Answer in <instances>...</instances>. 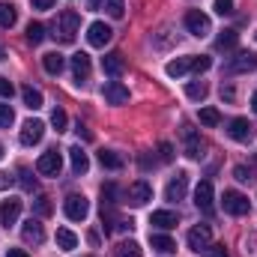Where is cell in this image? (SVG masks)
I'll use <instances>...</instances> for the list:
<instances>
[{"label":"cell","mask_w":257,"mask_h":257,"mask_svg":"<svg viewBox=\"0 0 257 257\" xmlns=\"http://www.w3.org/2000/svg\"><path fill=\"white\" fill-rule=\"evenodd\" d=\"M78 27H81V18H78V12H72V9H63L60 15H57V21H54V39L57 42H75V36H78Z\"/></svg>","instance_id":"obj_1"},{"label":"cell","mask_w":257,"mask_h":257,"mask_svg":"<svg viewBox=\"0 0 257 257\" xmlns=\"http://www.w3.org/2000/svg\"><path fill=\"white\" fill-rule=\"evenodd\" d=\"M186 30L197 36V39H203V36H209L212 33V21H209V15H203L200 9H189L186 12Z\"/></svg>","instance_id":"obj_2"},{"label":"cell","mask_w":257,"mask_h":257,"mask_svg":"<svg viewBox=\"0 0 257 257\" xmlns=\"http://www.w3.org/2000/svg\"><path fill=\"white\" fill-rule=\"evenodd\" d=\"M63 212H66V218H72V221H84L90 215V203H87L84 194H69L63 200Z\"/></svg>","instance_id":"obj_3"},{"label":"cell","mask_w":257,"mask_h":257,"mask_svg":"<svg viewBox=\"0 0 257 257\" xmlns=\"http://www.w3.org/2000/svg\"><path fill=\"white\" fill-rule=\"evenodd\" d=\"M254 69H257V54L254 51H239L236 57H230L227 66H224L227 75H242V72H254Z\"/></svg>","instance_id":"obj_4"},{"label":"cell","mask_w":257,"mask_h":257,"mask_svg":"<svg viewBox=\"0 0 257 257\" xmlns=\"http://www.w3.org/2000/svg\"><path fill=\"white\" fill-rule=\"evenodd\" d=\"M60 168H63V156H60L57 150L42 153V156H39V162H36V171H39L42 177H57V174H60Z\"/></svg>","instance_id":"obj_5"},{"label":"cell","mask_w":257,"mask_h":257,"mask_svg":"<svg viewBox=\"0 0 257 257\" xmlns=\"http://www.w3.org/2000/svg\"><path fill=\"white\" fill-rule=\"evenodd\" d=\"M126 200L132 206H147L150 200H153V186L147 183V180H138V183H132L126 189Z\"/></svg>","instance_id":"obj_6"},{"label":"cell","mask_w":257,"mask_h":257,"mask_svg":"<svg viewBox=\"0 0 257 257\" xmlns=\"http://www.w3.org/2000/svg\"><path fill=\"white\" fill-rule=\"evenodd\" d=\"M111 36H114V30H111L105 21H93V24L87 27V42H90L93 48H105V45L111 42Z\"/></svg>","instance_id":"obj_7"},{"label":"cell","mask_w":257,"mask_h":257,"mask_svg":"<svg viewBox=\"0 0 257 257\" xmlns=\"http://www.w3.org/2000/svg\"><path fill=\"white\" fill-rule=\"evenodd\" d=\"M186 242H189V248H192V251L200 254V251H206V248L212 245V233H209V227H206V224H197V227L189 230Z\"/></svg>","instance_id":"obj_8"},{"label":"cell","mask_w":257,"mask_h":257,"mask_svg":"<svg viewBox=\"0 0 257 257\" xmlns=\"http://www.w3.org/2000/svg\"><path fill=\"white\" fill-rule=\"evenodd\" d=\"M194 206H197L200 212L212 215L215 203H212V183H209V180H200V183H197V189H194Z\"/></svg>","instance_id":"obj_9"},{"label":"cell","mask_w":257,"mask_h":257,"mask_svg":"<svg viewBox=\"0 0 257 257\" xmlns=\"http://www.w3.org/2000/svg\"><path fill=\"white\" fill-rule=\"evenodd\" d=\"M21 239H24L27 245H42V242H45V227H42V221H39V218H27L24 227H21Z\"/></svg>","instance_id":"obj_10"},{"label":"cell","mask_w":257,"mask_h":257,"mask_svg":"<svg viewBox=\"0 0 257 257\" xmlns=\"http://www.w3.org/2000/svg\"><path fill=\"white\" fill-rule=\"evenodd\" d=\"M221 203H224V212H230V215H245L248 212V197L242 192H224V197H221Z\"/></svg>","instance_id":"obj_11"},{"label":"cell","mask_w":257,"mask_h":257,"mask_svg":"<svg viewBox=\"0 0 257 257\" xmlns=\"http://www.w3.org/2000/svg\"><path fill=\"white\" fill-rule=\"evenodd\" d=\"M21 144L24 147H33V144H39L42 138H45V123L42 120H27L24 126H21Z\"/></svg>","instance_id":"obj_12"},{"label":"cell","mask_w":257,"mask_h":257,"mask_svg":"<svg viewBox=\"0 0 257 257\" xmlns=\"http://www.w3.org/2000/svg\"><path fill=\"white\" fill-rule=\"evenodd\" d=\"M227 135H230L233 141H239V144H248L251 135H254V126H251L245 117H233V120L227 123Z\"/></svg>","instance_id":"obj_13"},{"label":"cell","mask_w":257,"mask_h":257,"mask_svg":"<svg viewBox=\"0 0 257 257\" xmlns=\"http://www.w3.org/2000/svg\"><path fill=\"white\" fill-rule=\"evenodd\" d=\"M102 96H105L108 105H126L128 102V87H123L120 81H108V84L102 87Z\"/></svg>","instance_id":"obj_14"},{"label":"cell","mask_w":257,"mask_h":257,"mask_svg":"<svg viewBox=\"0 0 257 257\" xmlns=\"http://www.w3.org/2000/svg\"><path fill=\"white\" fill-rule=\"evenodd\" d=\"M189 192V174H177L171 183H168V189H165V197L171 200V203H177V200H183Z\"/></svg>","instance_id":"obj_15"},{"label":"cell","mask_w":257,"mask_h":257,"mask_svg":"<svg viewBox=\"0 0 257 257\" xmlns=\"http://www.w3.org/2000/svg\"><path fill=\"white\" fill-rule=\"evenodd\" d=\"M18 215H21V200H18V197L3 200V206H0V224H3V227H12V224L18 221Z\"/></svg>","instance_id":"obj_16"},{"label":"cell","mask_w":257,"mask_h":257,"mask_svg":"<svg viewBox=\"0 0 257 257\" xmlns=\"http://www.w3.org/2000/svg\"><path fill=\"white\" fill-rule=\"evenodd\" d=\"M90 72H93L90 57H87L84 51H78V54L72 57V75H75V81H78V84H81V81H87V78H90Z\"/></svg>","instance_id":"obj_17"},{"label":"cell","mask_w":257,"mask_h":257,"mask_svg":"<svg viewBox=\"0 0 257 257\" xmlns=\"http://www.w3.org/2000/svg\"><path fill=\"white\" fill-rule=\"evenodd\" d=\"M150 224H153V227H162V230H171V227L180 224V218H177V212H171V209H156V212L150 215Z\"/></svg>","instance_id":"obj_18"},{"label":"cell","mask_w":257,"mask_h":257,"mask_svg":"<svg viewBox=\"0 0 257 257\" xmlns=\"http://www.w3.org/2000/svg\"><path fill=\"white\" fill-rule=\"evenodd\" d=\"M183 141H186V156L189 159H200L203 153V144H200V138H197V132H194L192 126H183Z\"/></svg>","instance_id":"obj_19"},{"label":"cell","mask_w":257,"mask_h":257,"mask_svg":"<svg viewBox=\"0 0 257 257\" xmlns=\"http://www.w3.org/2000/svg\"><path fill=\"white\" fill-rule=\"evenodd\" d=\"M69 159H72V174L84 177V174L90 171V159H87V153H84L81 147H72V150H69Z\"/></svg>","instance_id":"obj_20"},{"label":"cell","mask_w":257,"mask_h":257,"mask_svg":"<svg viewBox=\"0 0 257 257\" xmlns=\"http://www.w3.org/2000/svg\"><path fill=\"white\" fill-rule=\"evenodd\" d=\"M192 63H194V54H189V57H177V60H171V63L165 66V72H168L171 78H183L186 72H192Z\"/></svg>","instance_id":"obj_21"},{"label":"cell","mask_w":257,"mask_h":257,"mask_svg":"<svg viewBox=\"0 0 257 257\" xmlns=\"http://www.w3.org/2000/svg\"><path fill=\"white\" fill-rule=\"evenodd\" d=\"M102 69H105V75L120 78V75H123V69H126V63H123V57L114 51V54H105V57H102Z\"/></svg>","instance_id":"obj_22"},{"label":"cell","mask_w":257,"mask_h":257,"mask_svg":"<svg viewBox=\"0 0 257 257\" xmlns=\"http://www.w3.org/2000/svg\"><path fill=\"white\" fill-rule=\"evenodd\" d=\"M42 66H45L48 75H60L63 66H66V57L60 51H48V54H42Z\"/></svg>","instance_id":"obj_23"},{"label":"cell","mask_w":257,"mask_h":257,"mask_svg":"<svg viewBox=\"0 0 257 257\" xmlns=\"http://www.w3.org/2000/svg\"><path fill=\"white\" fill-rule=\"evenodd\" d=\"M150 242H153V248H156L159 254H174V251H177V242H174L168 233H153Z\"/></svg>","instance_id":"obj_24"},{"label":"cell","mask_w":257,"mask_h":257,"mask_svg":"<svg viewBox=\"0 0 257 257\" xmlns=\"http://www.w3.org/2000/svg\"><path fill=\"white\" fill-rule=\"evenodd\" d=\"M114 257H144V248L135 239H123L114 245Z\"/></svg>","instance_id":"obj_25"},{"label":"cell","mask_w":257,"mask_h":257,"mask_svg":"<svg viewBox=\"0 0 257 257\" xmlns=\"http://www.w3.org/2000/svg\"><path fill=\"white\" fill-rule=\"evenodd\" d=\"M239 45V33L236 30H221V36L215 39V48L218 51H233Z\"/></svg>","instance_id":"obj_26"},{"label":"cell","mask_w":257,"mask_h":257,"mask_svg":"<svg viewBox=\"0 0 257 257\" xmlns=\"http://www.w3.org/2000/svg\"><path fill=\"white\" fill-rule=\"evenodd\" d=\"M99 165L108 168V171H120V168H123V156L114 153V150H102V153H99Z\"/></svg>","instance_id":"obj_27"},{"label":"cell","mask_w":257,"mask_h":257,"mask_svg":"<svg viewBox=\"0 0 257 257\" xmlns=\"http://www.w3.org/2000/svg\"><path fill=\"white\" fill-rule=\"evenodd\" d=\"M21 99H24V105L30 108V111H36V108H42V93L36 90V87H21Z\"/></svg>","instance_id":"obj_28"},{"label":"cell","mask_w":257,"mask_h":257,"mask_svg":"<svg viewBox=\"0 0 257 257\" xmlns=\"http://www.w3.org/2000/svg\"><path fill=\"white\" fill-rule=\"evenodd\" d=\"M206 93H209V87H206L203 81H189V84H186V96L194 99V102H203Z\"/></svg>","instance_id":"obj_29"},{"label":"cell","mask_w":257,"mask_h":257,"mask_svg":"<svg viewBox=\"0 0 257 257\" xmlns=\"http://www.w3.org/2000/svg\"><path fill=\"white\" fill-rule=\"evenodd\" d=\"M57 245H60L63 251H72V248H78V236H75L69 227H60V230H57Z\"/></svg>","instance_id":"obj_30"},{"label":"cell","mask_w":257,"mask_h":257,"mask_svg":"<svg viewBox=\"0 0 257 257\" xmlns=\"http://www.w3.org/2000/svg\"><path fill=\"white\" fill-rule=\"evenodd\" d=\"M42 39H45V24L30 21V24H27V42H30V45H39Z\"/></svg>","instance_id":"obj_31"},{"label":"cell","mask_w":257,"mask_h":257,"mask_svg":"<svg viewBox=\"0 0 257 257\" xmlns=\"http://www.w3.org/2000/svg\"><path fill=\"white\" fill-rule=\"evenodd\" d=\"M18 21V12L12 3H0V27H12Z\"/></svg>","instance_id":"obj_32"},{"label":"cell","mask_w":257,"mask_h":257,"mask_svg":"<svg viewBox=\"0 0 257 257\" xmlns=\"http://www.w3.org/2000/svg\"><path fill=\"white\" fill-rule=\"evenodd\" d=\"M114 203H117V186L108 183L102 186V209H114Z\"/></svg>","instance_id":"obj_33"},{"label":"cell","mask_w":257,"mask_h":257,"mask_svg":"<svg viewBox=\"0 0 257 257\" xmlns=\"http://www.w3.org/2000/svg\"><path fill=\"white\" fill-rule=\"evenodd\" d=\"M197 120H200L203 126H218V123H221V114H218L215 108H200Z\"/></svg>","instance_id":"obj_34"},{"label":"cell","mask_w":257,"mask_h":257,"mask_svg":"<svg viewBox=\"0 0 257 257\" xmlns=\"http://www.w3.org/2000/svg\"><path fill=\"white\" fill-rule=\"evenodd\" d=\"M18 183H21L24 192H33V189H36V177H33L27 168H18Z\"/></svg>","instance_id":"obj_35"},{"label":"cell","mask_w":257,"mask_h":257,"mask_svg":"<svg viewBox=\"0 0 257 257\" xmlns=\"http://www.w3.org/2000/svg\"><path fill=\"white\" fill-rule=\"evenodd\" d=\"M51 126L57 128V132H66V126H69V117H66L63 108H54V111H51Z\"/></svg>","instance_id":"obj_36"},{"label":"cell","mask_w":257,"mask_h":257,"mask_svg":"<svg viewBox=\"0 0 257 257\" xmlns=\"http://www.w3.org/2000/svg\"><path fill=\"white\" fill-rule=\"evenodd\" d=\"M33 206H36V215H51V209H54V206H51V197H48V194H39Z\"/></svg>","instance_id":"obj_37"},{"label":"cell","mask_w":257,"mask_h":257,"mask_svg":"<svg viewBox=\"0 0 257 257\" xmlns=\"http://www.w3.org/2000/svg\"><path fill=\"white\" fill-rule=\"evenodd\" d=\"M105 9H108V15H111V18H123L126 3H123V0H105Z\"/></svg>","instance_id":"obj_38"},{"label":"cell","mask_w":257,"mask_h":257,"mask_svg":"<svg viewBox=\"0 0 257 257\" xmlns=\"http://www.w3.org/2000/svg\"><path fill=\"white\" fill-rule=\"evenodd\" d=\"M15 123V111L9 105H0V128H9Z\"/></svg>","instance_id":"obj_39"},{"label":"cell","mask_w":257,"mask_h":257,"mask_svg":"<svg viewBox=\"0 0 257 257\" xmlns=\"http://www.w3.org/2000/svg\"><path fill=\"white\" fill-rule=\"evenodd\" d=\"M233 177H236L239 183H248V180H254L251 168H245V165H236V168H233Z\"/></svg>","instance_id":"obj_40"},{"label":"cell","mask_w":257,"mask_h":257,"mask_svg":"<svg viewBox=\"0 0 257 257\" xmlns=\"http://www.w3.org/2000/svg\"><path fill=\"white\" fill-rule=\"evenodd\" d=\"M159 159H162V162H174V147H171L168 141L159 144Z\"/></svg>","instance_id":"obj_41"},{"label":"cell","mask_w":257,"mask_h":257,"mask_svg":"<svg viewBox=\"0 0 257 257\" xmlns=\"http://www.w3.org/2000/svg\"><path fill=\"white\" fill-rule=\"evenodd\" d=\"M209 66H212V60L200 54V57H194V63H192V72H197V75H200V72H206Z\"/></svg>","instance_id":"obj_42"},{"label":"cell","mask_w":257,"mask_h":257,"mask_svg":"<svg viewBox=\"0 0 257 257\" xmlns=\"http://www.w3.org/2000/svg\"><path fill=\"white\" fill-rule=\"evenodd\" d=\"M12 93H15V87H12V81L0 75V96H3V99H12Z\"/></svg>","instance_id":"obj_43"},{"label":"cell","mask_w":257,"mask_h":257,"mask_svg":"<svg viewBox=\"0 0 257 257\" xmlns=\"http://www.w3.org/2000/svg\"><path fill=\"white\" fill-rule=\"evenodd\" d=\"M218 15H230L233 12V0H215V6H212Z\"/></svg>","instance_id":"obj_44"},{"label":"cell","mask_w":257,"mask_h":257,"mask_svg":"<svg viewBox=\"0 0 257 257\" xmlns=\"http://www.w3.org/2000/svg\"><path fill=\"white\" fill-rule=\"evenodd\" d=\"M206 251H209V254H212V257H230V254H227V251H224V245H209Z\"/></svg>","instance_id":"obj_45"},{"label":"cell","mask_w":257,"mask_h":257,"mask_svg":"<svg viewBox=\"0 0 257 257\" xmlns=\"http://www.w3.org/2000/svg\"><path fill=\"white\" fill-rule=\"evenodd\" d=\"M30 3H33V9H42V12L54 6V0H30Z\"/></svg>","instance_id":"obj_46"},{"label":"cell","mask_w":257,"mask_h":257,"mask_svg":"<svg viewBox=\"0 0 257 257\" xmlns=\"http://www.w3.org/2000/svg\"><path fill=\"white\" fill-rule=\"evenodd\" d=\"M221 99L233 102V99H236V90H233V87H221Z\"/></svg>","instance_id":"obj_47"},{"label":"cell","mask_w":257,"mask_h":257,"mask_svg":"<svg viewBox=\"0 0 257 257\" xmlns=\"http://www.w3.org/2000/svg\"><path fill=\"white\" fill-rule=\"evenodd\" d=\"M9 186H12V177H9L6 171H0V192H3V189H9Z\"/></svg>","instance_id":"obj_48"},{"label":"cell","mask_w":257,"mask_h":257,"mask_svg":"<svg viewBox=\"0 0 257 257\" xmlns=\"http://www.w3.org/2000/svg\"><path fill=\"white\" fill-rule=\"evenodd\" d=\"M75 132H78V138H84V141H90V138H93V135H90V128L81 126V123H78V128H75Z\"/></svg>","instance_id":"obj_49"},{"label":"cell","mask_w":257,"mask_h":257,"mask_svg":"<svg viewBox=\"0 0 257 257\" xmlns=\"http://www.w3.org/2000/svg\"><path fill=\"white\" fill-rule=\"evenodd\" d=\"M6 257H30V254L21 251V248H6Z\"/></svg>","instance_id":"obj_50"},{"label":"cell","mask_w":257,"mask_h":257,"mask_svg":"<svg viewBox=\"0 0 257 257\" xmlns=\"http://www.w3.org/2000/svg\"><path fill=\"white\" fill-rule=\"evenodd\" d=\"M102 6V0H90V9H99Z\"/></svg>","instance_id":"obj_51"},{"label":"cell","mask_w":257,"mask_h":257,"mask_svg":"<svg viewBox=\"0 0 257 257\" xmlns=\"http://www.w3.org/2000/svg\"><path fill=\"white\" fill-rule=\"evenodd\" d=\"M251 108H254V114H257V93L251 96Z\"/></svg>","instance_id":"obj_52"},{"label":"cell","mask_w":257,"mask_h":257,"mask_svg":"<svg viewBox=\"0 0 257 257\" xmlns=\"http://www.w3.org/2000/svg\"><path fill=\"white\" fill-rule=\"evenodd\" d=\"M0 159H3V147H0Z\"/></svg>","instance_id":"obj_53"},{"label":"cell","mask_w":257,"mask_h":257,"mask_svg":"<svg viewBox=\"0 0 257 257\" xmlns=\"http://www.w3.org/2000/svg\"><path fill=\"white\" fill-rule=\"evenodd\" d=\"M254 39H257V33H254Z\"/></svg>","instance_id":"obj_54"}]
</instances>
